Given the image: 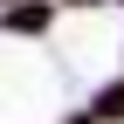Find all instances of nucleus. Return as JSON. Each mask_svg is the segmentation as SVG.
Wrapping results in <instances>:
<instances>
[{
    "mask_svg": "<svg viewBox=\"0 0 124 124\" xmlns=\"http://www.w3.org/2000/svg\"><path fill=\"white\" fill-rule=\"evenodd\" d=\"M48 28H55V0H0V35L35 41V35H48Z\"/></svg>",
    "mask_w": 124,
    "mask_h": 124,
    "instance_id": "f257e3e1",
    "label": "nucleus"
},
{
    "mask_svg": "<svg viewBox=\"0 0 124 124\" xmlns=\"http://www.w3.org/2000/svg\"><path fill=\"white\" fill-rule=\"evenodd\" d=\"M90 117H97V124H117V117H124V76H117L110 90H97V97H90Z\"/></svg>",
    "mask_w": 124,
    "mask_h": 124,
    "instance_id": "f03ea898",
    "label": "nucleus"
},
{
    "mask_svg": "<svg viewBox=\"0 0 124 124\" xmlns=\"http://www.w3.org/2000/svg\"><path fill=\"white\" fill-rule=\"evenodd\" d=\"M62 124H97V117H90V110H83V117H62Z\"/></svg>",
    "mask_w": 124,
    "mask_h": 124,
    "instance_id": "7ed1b4c3",
    "label": "nucleus"
},
{
    "mask_svg": "<svg viewBox=\"0 0 124 124\" xmlns=\"http://www.w3.org/2000/svg\"><path fill=\"white\" fill-rule=\"evenodd\" d=\"M69 7H97V0H69Z\"/></svg>",
    "mask_w": 124,
    "mask_h": 124,
    "instance_id": "20e7f679",
    "label": "nucleus"
},
{
    "mask_svg": "<svg viewBox=\"0 0 124 124\" xmlns=\"http://www.w3.org/2000/svg\"><path fill=\"white\" fill-rule=\"evenodd\" d=\"M117 7H124V0H117Z\"/></svg>",
    "mask_w": 124,
    "mask_h": 124,
    "instance_id": "39448f33",
    "label": "nucleus"
}]
</instances>
